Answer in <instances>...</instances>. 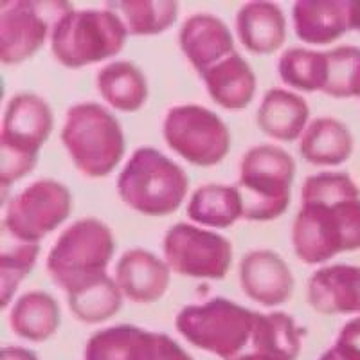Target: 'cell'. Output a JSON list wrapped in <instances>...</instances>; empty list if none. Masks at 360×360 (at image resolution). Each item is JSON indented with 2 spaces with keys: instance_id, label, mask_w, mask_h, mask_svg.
Listing matches in <instances>:
<instances>
[{
  "instance_id": "obj_8",
  "label": "cell",
  "mask_w": 360,
  "mask_h": 360,
  "mask_svg": "<svg viewBox=\"0 0 360 360\" xmlns=\"http://www.w3.org/2000/svg\"><path fill=\"white\" fill-rule=\"evenodd\" d=\"M114 250L110 227L94 218H83L60 234L47 258V272L58 287L69 292L85 279L105 274Z\"/></svg>"
},
{
  "instance_id": "obj_20",
  "label": "cell",
  "mask_w": 360,
  "mask_h": 360,
  "mask_svg": "<svg viewBox=\"0 0 360 360\" xmlns=\"http://www.w3.org/2000/svg\"><path fill=\"white\" fill-rule=\"evenodd\" d=\"M159 333L131 324L105 328L90 337L85 360H155Z\"/></svg>"
},
{
  "instance_id": "obj_14",
  "label": "cell",
  "mask_w": 360,
  "mask_h": 360,
  "mask_svg": "<svg viewBox=\"0 0 360 360\" xmlns=\"http://www.w3.org/2000/svg\"><path fill=\"white\" fill-rule=\"evenodd\" d=\"M240 283L249 299L263 307H278L290 297L294 276L279 254L259 249L243 256Z\"/></svg>"
},
{
  "instance_id": "obj_37",
  "label": "cell",
  "mask_w": 360,
  "mask_h": 360,
  "mask_svg": "<svg viewBox=\"0 0 360 360\" xmlns=\"http://www.w3.org/2000/svg\"><path fill=\"white\" fill-rule=\"evenodd\" d=\"M356 31H360V24H359V29H356Z\"/></svg>"
},
{
  "instance_id": "obj_28",
  "label": "cell",
  "mask_w": 360,
  "mask_h": 360,
  "mask_svg": "<svg viewBox=\"0 0 360 360\" xmlns=\"http://www.w3.org/2000/svg\"><path fill=\"white\" fill-rule=\"evenodd\" d=\"M117 13L134 37H153L164 33L176 22L179 4L175 0H119L105 6Z\"/></svg>"
},
{
  "instance_id": "obj_35",
  "label": "cell",
  "mask_w": 360,
  "mask_h": 360,
  "mask_svg": "<svg viewBox=\"0 0 360 360\" xmlns=\"http://www.w3.org/2000/svg\"><path fill=\"white\" fill-rule=\"evenodd\" d=\"M319 360H355V359L349 355H346V353L340 352L339 348H335V346H333V348L328 349L324 355H321Z\"/></svg>"
},
{
  "instance_id": "obj_16",
  "label": "cell",
  "mask_w": 360,
  "mask_h": 360,
  "mask_svg": "<svg viewBox=\"0 0 360 360\" xmlns=\"http://www.w3.org/2000/svg\"><path fill=\"white\" fill-rule=\"evenodd\" d=\"M169 265L144 249H130L115 265V283L130 301L155 303L169 287Z\"/></svg>"
},
{
  "instance_id": "obj_34",
  "label": "cell",
  "mask_w": 360,
  "mask_h": 360,
  "mask_svg": "<svg viewBox=\"0 0 360 360\" xmlns=\"http://www.w3.org/2000/svg\"><path fill=\"white\" fill-rule=\"evenodd\" d=\"M0 360H38V356L25 348L8 346V348L0 349Z\"/></svg>"
},
{
  "instance_id": "obj_9",
  "label": "cell",
  "mask_w": 360,
  "mask_h": 360,
  "mask_svg": "<svg viewBox=\"0 0 360 360\" xmlns=\"http://www.w3.org/2000/svg\"><path fill=\"white\" fill-rule=\"evenodd\" d=\"M72 4L62 0H8L0 4V60L17 65L33 56Z\"/></svg>"
},
{
  "instance_id": "obj_7",
  "label": "cell",
  "mask_w": 360,
  "mask_h": 360,
  "mask_svg": "<svg viewBox=\"0 0 360 360\" xmlns=\"http://www.w3.org/2000/svg\"><path fill=\"white\" fill-rule=\"evenodd\" d=\"M175 326L195 348L214 353L221 360H238L250 348L254 311L231 299L214 297L204 304L182 308Z\"/></svg>"
},
{
  "instance_id": "obj_33",
  "label": "cell",
  "mask_w": 360,
  "mask_h": 360,
  "mask_svg": "<svg viewBox=\"0 0 360 360\" xmlns=\"http://www.w3.org/2000/svg\"><path fill=\"white\" fill-rule=\"evenodd\" d=\"M155 360H193L184 349L172 337L159 333V346H157Z\"/></svg>"
},
{
  "instance_id": "obj_31",
  "label": "cell",
  "mask_w": 360,
  "mask_h": 360,
  "mask_svg": "<svg viewBox=\"0 0 360 360\" xmlns=\"http://www.w3.org/2000/svg\"><path fill=\"white\" fill-rule=\"evenodd\" d=\"M328 78L323 92L332 98H360V49L340 45L328 51Z\"/></svg>"
},
{
  "instance_id": "obj_19",
  "label": "cell",
  "mask_w": 360,
  "mask_h": 360,
  "mask_svg": "<svg viewBox=\"0 0 360 360\" xmlns=\"http://www.w3.org/2000/svg\"><path fill=\"white\" fill-rule=\"evenodd\" d=\"M207 94L227 110H243L256 94V74L242 54L233 53L204 74Z\"/></svg>"
},
{
  "instance_id": "obj_30",
  "label": "cell",
  "mask_w": 360,
  "mask_h": 360,
  "mask_svg": "<svg viewBox=\"0 0 360 360\" xmlns=\"http://www.w3.org/2000/svg\"><path fill=\"white\" fill-rule=\"evenodd\" d=\"M40 254L38 243L22 242L2 229V250H0V307L11 301L18 285L33 270Z\"/></svg>"
},
{
  "instance_id": "obj_17",
  "label": "cell",
  "mask_w": 360,
  "mask_h": 360,
  "mask_svg": "<svg viewBox=\"0 0 360 360\" xmlns=\"http://www.w3.org/2000/svg\"><path fill=\"white\" fill-rule=\"evenodd\" d=\"M308 304L324 315L360 314V266L319 269L308 281Z\"/></svg>"
},
{
  "instance_id": "obj_27",
  "label": "cell",
  "mask_w": 360,
  "mask_h": 360,
  "mask_svg": "<svg viewBox=\"0 0 360 360\" xmlns=\"http://www.w3.org/2000/svg\"><path fill=\"white\" fill-rule=\"evenodd\" d=\"M188 217L207 227L227 229L243 218L242 193L238 191L236 186H200L189 200Z\"/></svg>"
},
{
  "instance_id": "obj_24",
  "label": "cell",
  "mask_w": 360,
  "mask_h": 360,
  "mask_svg": "<svg viewBox=\"0 0 360 360\" xmlns=\"http://www.w3.org/2000/svg\"><path fill=\"white\" fill-rule=\"evenodd\" d=\"M67 297L74 317L85 324L105 323L123 307V292L107 272L72 287Z\"/></svg>"
},
{
  "instance_id": "obj_29",
  "label": "cell",
  "mask_w": 360,
  "mask_h": 360,
  "mask_svg": "<svg viewBox=\"0 0 360 360\" xmlns=\"http://www.w3.org/2000/svg\"><path fill=\"white\" fill-rule=\"evenodd\" d=\"M278 72L283 83L303 92H323L328 78L326 53L290 47L278 60Z\"/></svg>"
},
{
  "instance_id": "obj_26",
  "label": "cell",
  "mask_w": 360,
  "mask_h": 360,
  "mask_svg": "<svg viewBox=\"0 0 360 360\" xmlns=\"http://www.w3.org/2000/svg\"><path fill=\"white\" fill-rule=\"evenodd\" d=\"M98 89L105 101L121 112H137L148 99V82L131 62H112L98 72Z\"/></svg>"
},
{
  "instance_id": "obj_11",
  "label": "cell",
  "mask_w": 360,
  "mask_h": 360,
  "mask_svg": "<svg viewBox=\"0 0 360 360\" xmlns=\"http://www.w3.org/2000/svg\"><path fill=\"white\" fill-rule=\"evenodd\" d=\"M72 211V195L58 180L41 179L13 198L2 220V229L27 243H40L63 224Z\"/></svg>"
},
{
  "instance_id": "obj_6",
  "label": "cell",
  "mask_w": 360,
  "mask_h": 360,
  "mask_svg": "<svg viewBox=\"0 0 360 360\" xmlns=\"http://www.w3.org/2000/svg\"><path fill=\"white\" fill-rule=\"evenodd\" d=\"M295 160L283 148L259 144L250 148L240 164L238 191L242 193L243 218L270 221L290 205Z\"/></svg>"
},
{
  "instance_id": "obj_21",
  "label": "cell",
  "mask_w": 360,
  "mask_h": 360,
  "mask_svg": "<svg viewBox=\"0 0 360 360\" xmlns=\"http://www.w3.org/2000/svg\"><path fill=\"white\" fill-rule=\"evenodd\" d=\"M310 108L304 98L285 89L269 90L258 108V127L265 135L292 143L307 130Z\"/></svg>"
},
{
  "instance_id": "obj_23",
  "label": "cell",
  "mask_w": 360,
  "mask_h": 360,
  "mask_svg": "<svg viewBox=\"0 0 360 360\" xmlns=\"http://www.w3.org/2000/svg\"><path fill=\"white\" fill-rule=\"evenodd\" d=\"M301 155L315 166H339L353 153L352 131L333 117L314 119L303 131Z\"/></svg>"
},
{
  "instance_id": "obj_32",
  "label": "cell",
  "mask_w": 360,
  "mask_h": 360,
  "mask_svg": "<svg viewBox=\"0 0 360 360\" xmlns=\"http://www.w3.org/2000/svg\"><path fill=\"white\" fill-rule=\"evenodd\" d=\"M335 348H339L346 355L353 356L355 360H360V317L344 324L339 337H337Z\"/></svg>"
},
{
  "instance_id": "obj_25",
  "label": "cell",
  "mask_w": 360,
  "mask_h": 360,
  "mask_svg": "<svg viewBox=\"0 0 360 360\" xmlns=\"http://www.w3.org/2000/svg\"><path fill=\"white\" fill-rule=\"evenodd\" d=\"M60 307L47 292H27L18 299L9 315L11 330L31 342H44L60 326Z\"/></svg>"
},
{
  "instance_id": "obj_10",
  "label": "cell",
  "mask_w": 360,
  "mask_h": 360,
  "mask_svg": "<svg viewBox=\"0 0 360 360\" xmlns=\"http://www.w3.org/2000/svg\"><path fill=\"white\" fill-rule=\"evenodd\" d=\"M164 141L182 159L209 168L221 162L231 150L227 124L200 105H179L164 117Z\"/></svg>"
},
{
  "instance_id": "obj_4",
  "label": "cell",
  "mask_w": 360,
  "mask_h": 360,
  "mask_svg": "<svg viewBox=\"0 0 360 360\" xmlns=\"http://www.w3.org/2000/svg\"><path fill=\"white\" fill-rule=\"evenodd\" d=\"M62 143L74 166L90 179L107 176L124 155L123 128L99 103H78L69 108Z\"/></svg>"
},
{
  "instance_id": "obj_13",
  "label": "cell",
  "mask_w": 360,
  "mask_h": 360,
  "mask_svg": "<svg viewBox=\"0 0 360 360\" xmlns=\"http://www.w3.org/2000/svg\"><path fill=\"white\" fill-rule=\"evenodd\" d=\"M292 20L299 40L332 44L359 29L360 0H299L292 8Z\"/></svg>"
},
{
  "instance_id": "obj_1",
  "label": "cell",
  "mask_w": 360,
  "mask_h": 360,
  "mask_svg": "<svg viewBox=\"0 0 360 360\" xmlns=\"http://www.w3.org/2000/svg\"><path fill=\"white\" fill-rule=\"evenodd\" d=\"M292 245L307 265L360 249V189L348 173L324 172L304 180Z\"/></svg>"
},
{
  "instance_id": "obj_15",
  "label": "cell",
  "mask_w": 360,
  "mask_h": 360,
  "mask_svg": "<svg viewBox=\"0 0 360 360\" xmlns=\"http://www.w3.org/2000/svg\"><path fill=\"white\" fill-rule=\"evenodd\" d=\"M179 41L182 53L198 74H204L218 62L236 53L229 27L224 20L209 13H197L189 17L182 24Z\"/></svg>"
},
{
  "instance_id": "obj_2",
  "label": "cell",
  "mask_w": 360,
  "mask_h": 360,
  "mask_svg": "<svg viewBox=\"0 0 360 360\" xmlns=\"http://www.w3.org/2000/svg\"><path fill=\"white\" fill-rule=\"evenodd\" d=\"M188 188L189 179L184 169L155 148L135 150L117 176L119 198L148 217L175 213L184 202Z\"/></svg>"
},
{
  "instance_id": "obj_12",
  "label": "cell",
  "mask_w": 360,
  "mask_h": 360,
  "mask_svg": "<svg viewBox=\"0 0 360 360\" xmlns=\"http://www.w3.org/2000/svg\"><path fill=\"white\" fill-rule=\"evenodd\" d=\"M162 249L169 269L186 278L224 279L233 265V243L227 238L189 224L172 225Z\"/></svg>"
},
{
  "instance_id": "obj_3",
  "label": "cell",
  "mask_w": 360,
  "mask_h": 360,
  "mask_svg": "<svg viewBox=\"0 0 360 360\" xmlns=\"http://www.w3.org/2000/svg\"><path fill=\"white\" fill-rule=\"evenodd\" d=\"M53 110L44 98L31 92L13 96L0 131V184L11 188L33 172L38 152L53 131Z\"/></svg>"
},
{
  "instance_id": "obj_36",
  "label": "cell",
  "mask_w": 360,
  "mask_h": 360,
  "mask_svg": "<svg viewBox=\"0 0 360 360\" xmlns=\"http://www.w3.org/2000/svg\"><path fill=\"white\" fill-rule=\"evenodd\" d=\"M238 360H269V359H265V356L262 355H256V353H245V355H242Z\"/></svg>"
},
{
  "instance_id": "obj_5",
  "label": "cell",
  "mask_w": 360,
  "mask_h": 360,
  "mask_svg": "<svg viewBox=\"0 0 360 360\" xmlns=\"http://www.w3.org/2000/svg\"><path fill=\"white\" fill-rule=\"evenodd\" d=\"M128 29L110 9H72L58 20L51 34L54 58L67 69L99 63L124 49Z\"/></svg>"
},
{
  "instance_id": "obj_22",
  "label": "cell",
  "mask_w": 360,
  "mask_h": 360,
  "mask_svg": "<svg viewBox=\"0 0 360 360\" xmlns=\"http://www.w3.org/2000/svg\"><path fill=\"white\" fill-rule=\"evenodd\" d=\"M304 330L285 311L258 314L254 311L250 352L269 360H295L301 353Z\"/></svg>"
},
{
  "instance_id": "obj_18",
  "label": "cell",
  "mask_w": 360,
  "mask_h": 360,
  "mask_svg": "<svg viewBox=\"0 0 360 360\" xmlns=\"http://www.w3.org/2000/svg\"><path fill=\"white\" fill-rule=\"evenodd\" d=\"M238 38L249 53L274 54L287 38V20L274 2H247L236 15Z\"/></svg>"
}]
</instances>
